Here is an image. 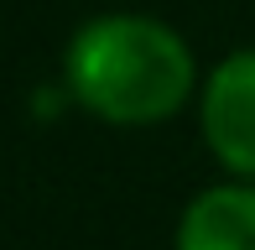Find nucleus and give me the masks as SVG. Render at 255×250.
<instances>
[{
  "label": "nucleus",
  "mask_w": 255,
  "mask_h": 250,
  "mask_svg": "<svg viewBox=\"0 0 255 250\" xmlns=\"http://www.w3.org/2000/svg\"><path fill=\"white\" fill-rule=\"evenodd\" d=\"M188 37L146 10H99L63 47V94L104 125H156L198 99Z\"/></svg>",
  "instance_id": "f257e3e1"
},
{
  "label": "nucleus",
  "mask_w": 255,
  "mask_h": 250,
  "mask_svg": "<svg viewBox=\"0 0 255 250\" xmlns=\"http://www.w3.org/2000/svg\"><path fill=\"white\" fill-rule=\"evenodd\" d=\"M198 130L224 177H255V47H229L203 73Z\"/></svg>",
  "instance_id": "f03ea898"
},
{
  "label": "nucleus",
  "mask_w": 255,
  "mask_h": 250,
  "mask_svg": "<svg viewBox=\"0 0 255 250\" xmlns=\"http://www.w3.org/2000/svg\"><path fill=\"white\" fill-rule=\"evenodd\" d=\"M172 250H255V177L198 188L177 214Z\"/></svg>",
  "instance_id": "7ed1b4c3"
}]
</instances>
